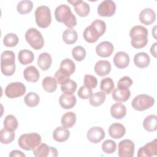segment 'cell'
<instances>
[{
	"label": "cell",
	"mask_w": 157,
	"mask_h": 157,
	"mask_svg": "<svg viewBox=\"0 0 157 157\" xmlns=\"http://www.w3.org/2000/svg\"><path fill=\"white\" fill-rule=\"evenodd\" d=\"M105 100V93L101 91L92 94L90 98V103L94 107H98L102 105Z\"/></svg>",
	"instance_id": "33"
},
{
	"label": "cell",
	"mask_w": 157,
	"mask_h": 157,
	"mask_svg": "<svg viewBox=\"0 0 157 157\" xmlns=\"http://www.w3.org/2000/svg\"><path fill=\"white\" fill-rule=\"evenodd\" d=\"M33 7V3L29 0H23L20 1L17 6V10L20 14L29 13Z\"/></svg>",
	"instance_id": "35"
},
{
	"label": "cell",
	"mask_w": 157,
	"mask_h": 157,
	"mask_svg": "<svg viewBox=\"0 0 157 157\" xmlns=\"http://www.w3.org/2000/svg\"><path fill=\"white\" fill-rule=\"evenodd\" d=\"M156 20V13L150 8H145L142 10L139 13L140 21L145 25H150Z\"/></svg>",
	"instance_id": "16"
},
{
	"label": "cell",
	"mask_w": 157,
	"mask_h": 157,
	"mask_svg": "<svg viewBox=\"0 0 157 157\" xmlns=\"http://www.w3.org/2000/svg\"><path fill=\"white\" fill-rule=\"evenodd\" d=\"M76 122V115L73 112H68L63 115L61 120L62 126L65 128H72Z\"/></svg>",
	"instance_id": "30"
},
{
	"label": "cell",
	"mask_w": 157,
	"mask_h": 157,
	"mask_svg": "<svg viewBox=\"0 0 157 157\" xmlns=\"http://www.w3.org/2000/svg\"><path fill=\"white\" fill-rule=\"evenodd\" d=\"M23 77L29 82H36L40 77L38 69L34 66H29L23 71Z\"/></svg>",
	"instance_id": "21"
},
{
	"label": "cell",
	"mask_w": 157,
	"mask_h": 157,
	"mask_svg": "<svg viewBox=\"0 0 157 157\" xmlns=\"http://www.w3.org/2000/svg\"><path fill=\"white\" fill-rule=\"evenodd\" d=\"M25 39L31 47L35 50H40L44 47V37L40 32L36 28H31L26 31Z\"/></svg>",
	"instance_id": "6"
},
{
	"label": "cell",
	"mask_w": 157,
	"mask_h": 157,
	"mask_svg": "<svg viewBox=\"0 0 157 157\" xmlns=\"http://www.w3.org/2000/svg\"><path fill=\"white\" fill-rule=\"evenodd\" d=\"M77 99L74 94H61L59 98V103L61 107L64 109H70L76 104Z\"/></svg>",
	"instance_id": "19"
},
{
	"label": "cell",
	"mask_w": 157,
	"mask_h": 157,
	"mask_svg": "<svg viewBox=\"0 0 157 157\" xmlns=\"http://www.w3.org/2000/svg\"><path fill=\"white\" fill-rule=\"evenodd\" d=\"M19 41L18 37L17 34L10 33L7 34L3 38V44L8 47H13L16 46Z\"/></svg>",
	"instance_id": "40"
},
{
	"label": "cell",
	"mask_w": 157,
	"mask_h": 157,
	"mask_svg": "<svg viewBox=\"0 0 157 157\" xmlns=\"http://www.w3.org/2000/svg\"><path fill=\"white\" fill-rule=\"evenodd\" d=\"M130 59L129 55L124 52L116 53L113 57V63L119 69H124L128 66Z\"/></svg>",
	"instance_id": "17"
},
{
	"label": "cell",
	"mask_w": 157,
	"mask_h": 157,
	"mask_svg": "<svg viewBox=\"0 0 157 157\" xmlns=\"http://www.w3.org/2000/svg\"><path fill=\"white\" fill-rule=\"evenodd\" d=\"M1 70L6 76L12 75L15 71V56L13 52L6 50L1 55Z\"/></svg>",
	"instance_id": "3"
},
{
	"label": "cell",
	"mask_w": 157,
	"mask_h": 157,
	"mask_svg": "<svg viewBox=\"0 0 157 157\" xmlns=\"http://www.w3.org/2000/svg\"><path fill=\"white\" fill-rule=\"evenodd\" d=\"M83 82L85 86L92 88H95L98 85L97 78L90 74H86L84 77Z\"/></svg>",
	"instance_id": "48"
},
{
	"label": "cell",
	"mask_w": 157,
	"mask_h": 157,
	"mask_svg": "<svg viewBox=\"0 0 157 157\" xmlns=\"http://www.w3.org/2000/svg\"><path fill=\"white\" fill-rule=\"evenodd\" d=\"M55 17L57 21L63 23L68 28L77 25V18L72 12L70 7L66 4L59 5L55 10Z\"/></svg>",
	"instance_id": "1"
},
{
	"label": "cell",
	"mask_w": 157,
	"mask_h": 157,
	"mask_svg": "<svg viewBox=\"0 0 157 157\" xmlns=\"http://www.w3.org/2000/svg\"><path fill=\"white\" fill-rule=\"evenodd\" d=\"M110 114L115 119H122L126 115V108L120 102L115 103L110 107Z\"/></svg>",
	"instance_id": "24"
},
{
	"label": "cell",
	"mask_w": 157,
	"mask_h": 157,
	"mask_svg": "<svg viewBox=\"0 0 157 157\" xmlns=\"http://www.w3.org/2000/svg\"><path fill=\"white\" fill-rule=\"evenodd\" d=\"M114 50L113 45L109 41H103L96 47V52L98 56L103 58L110 56Z\"/></svg>",
	"instance_id": "15"
},
{
	"label": "cell",
	"mask_w": 157,
	"mask_h": 157,
	"mask_svg": "<svg viewBox=\"0 0 157 157\" xmlns=\"http://www.w3.org/2000/svg\"><path fill=\"white\" fill-rule=\"evenodd\" d=\"M26 92L25 85L19 82H12L8 84L5 88V94L10 99L21 97Z\"/></svg>",
	"instance_id": "8"
},
{
	"label": "cell",
	"mask_w": 157,
	"mask_h": 157,
	"mask_svg": "<svg viewBox=\"0 0 157 157\" xmlns=\"http://www.w3.org/2000/svg\"><path fill=\"white\" fill-rule=\"evenodd\" d=\"M77 87V83L75 81L70 79L67 82L61 85V90L62 92L64 94H72L76 91Z\"/></svg>",
	"instance_id": "41"
},
{
	"label": "cell",
	"mask_w": 157,
	"mask_h": 157,
	"mask_svg": "<svg viewBox=\"0 0 157 157\" xmlns=\"http://www.w3.org/2000/svg\"><path fill=\"white\" fill-rule=\"evenodd\" d=\"M59 69L67 72L70 75H72L75 71V65L72 60L69 58H66L61 62Z\"/></svg>",
	"instance_id": "38"
},
{
	"label": "cell",
	"mask_w": 157,
	"mask_h": 157,
	"mask_svg": "<svg viewBox=\"0 0 157 157\" xmlns=\"http://www.w3.org/2000/svg\"><path fill=\"white\" fill-rule=\"evenodd\" d=\"M97 12L101 17H112L116 12V4L113 1L104 0L98 6Z\"/></svg>",
	"instance_id": "9"
},
{
	"label": "cell",
	"mask_w": 157,
	"mask_h": 157,
	"mask_svg": "<svg viewBox=\"0 0 157 157\" xmlns=\"http://www.w3.org/2000/svg\"><path fill=\"white\" fill-rule=\"evenodd\" d=\"M154 98L145 94H141L136 96L131 102L132 108L138 111L145 110L153 105Z\"/></svg>",
	"instance_id": "7"
},
{
	"label": "cell",
	"mask_w": 157,
	"mask_h": 157,
	"mask_svg": "<svg viewBox=\"0 0 157 157\" xmlns=\"http://www.w3.org/2000/svg\"><path fill=\"white\" fill-rule=\"evenodd\" d=\"M78 39L77 31L72 28L65 29L63 33V39L64 42L69 45L74 44Z\"/></svg>",
	"instance_id": "31"
},
{
	"label": "cell",
	"mask_w": 157,
	"mask_h": 157,
	"mask_svg": "<svg viewBox=\"0 0 157 157\" xmlns=\"http://www.w3.org/2000/svg\"><path fill=\"white\" fill-rule=\"evenodd\" d=\"M144 128L148 132L155 131L157 129V117L156 115H150L145 118L143 121Z\"/></svg>",
	"instance_id": "29"
},
{
	"label": "cell",
	"mask_w": 157,
	"mask_h": 157,
	"mask_svg": "<svg viewBox=\"0 0 157 157\" xmlns=\"http://www.w3.org/2000/svg\"><path fill=\"white\" fill-rule=\"evenodd\" d=\"M52 63L51 55L47 52H43L38 56L37 65L42 71L48 70L51 66Z\"/></svg>",
	"instance_id": "26"
},
{
	"label": "cell",
	"mask_w": 157,
	"mask_h": 157,
	"mask_svg": "<svg viewBox=\"0 0 157 157\" xmlns=\"http://www.w3.org/2000/svg\"><path fill=\"white\" fill-rule=\"evenodd\" d=\"M126 128L124 125L119 123L112 124L109 128V136L113 139H120L124 136Z\"/></svg>",
	"instance_id": "18"
},
{
	"label": "cell",
	"mask_w": 157,
	"mask_h": 157,
	"mask_svg": "<svg viewBox=\"0 0 157 157\" xmlns=\"http://www.w3.org/2000/svg\"><path fill=\"white\" fill-rule=\"evenodd\" d=\"M40 101L39 95L34 92L28 93L24 98V102L29 107H34L38 105Z\"/></svg>",
	"instance_id": "37"
},
{
	"label": "cell",
	"mask_w": 157,
	"mask_h": 157,
	"mask_svg": "<svg viewBox=\"0 0 157 157\" xmlns=\"http://www.w3.org/2000/svg\"><path fill=\"white\" fill-rule=\"evenodd\" d=\"M67 2L74 6V10L78 16L83 17L87 16L89 14L90 7L89 4L86 2L82 0L67 1Z\"/></svg>",
	"instance_id": "14"
},
{
	"label": "cell",
	"mask_w": 157,
	"mask_h": 157,
	"mask_svg": "<svg viewBox=\"0 0 157 157\" xmlns=\"http://www.w3.org/2000/svg\"><path fill=\"white\" fill-rule=\"evenodd\" d=\"M131 45L137 49L145 47L148 43V30L141 25L133 26L129 31Z\"/></svg>",
	"instance_id": "2"
},
{
	"label": "cell",
	"mask_w": 157,
	"mask_h": 157,
	"mask_svg": "<svg viewBox=\"0 0 157 157\" xmlns=\"http://www.w3.org/2000/svg\"><path fill=\"white\" fill-rule=\"evenodd\" d=\"M135 145L130 139H124L118 144V155L120 157H132L134 156Z\"/></svg>",
	"instance_id": "10"
},
{
	"label": "cell",
	"mask_w": 157,
	"mask_h": 157,
	"mask_svg": "<svg viewBox=\"0 0 157 157\" xmlns=\"http://www.w3.org/2000/svg\"><path fill=\"white\" fill-rule=\"evenodd\" d=\"M70 136V132L67 128L63 126L57 127L53 132V138L58 142H63L67 140Z\"/></svg>",
	"instance_id": "25"
},
{
	"label": "cell",
	"mask_w": 157,
	"mask_h": 157,
	"mask_svg": "<svg viewBox=\"0 0 157 157\" xmlns=\"http://www.w3.org/2000/svg\"><path fill=\"white\" fill-rule=\"evenodd\" d=\"M70 76L69 74L59 69L55 72L54 78L58 83L62 85L70 80Z\"/></svg>",
	"instance_id": "44"
},
{
	"label": "cell",
	"mask_w": 157,
	"mask_h": 157,
	"mask_svg": "<svg viewBox=\"0 0 157 157\" xmlns=\"http://www.w3.org/2000/svg\"><path fill=\"white\" fill-rule=\"evenodd\" d=\"M34 55L33 53L29 50H21L18 52V59L20 64L26 65L33 63L34 61Z\"/></svg>",
	"instance_id": "28"
},
{
	"label": "cell",
	"mask_w": 157,
	"mask_h": 157,
	"mask_svg": "<svg viewBox=\"0 0 157 157\" xmlns=\"http://www.w3.org/2000/svg\"><path fill=\"white\" fill-rule=\"evenodd\" d=\"M157 155V140L155 139L150 142L140 147L137 151L138 157H150Z\"/></svg>",
	"instance_id": "12"
},
{
	"label": "cell",
	"mask_w": 157,
	"mask_h": 157,
	"mask_svg": "<svg viewBox=\"0 0 157 157\" xmlns=\"http://www.w3.org/2000/svg\"><path fill=\"white\" fill-rule=\"evenodd\" d=\"M41 136L37 133L23 134L18 139V145L25 150H33L41 142Z\"/></svg>",
	"instance_id": "4"
},
{
	"label": "cell",
	"mask_w": 157,
	"mask_h": 157,
	"mask_svg": "<svg viewBox=\"0 0 157 157\" xmlns=\"http://www.w3.org/2000/svg\"><path fill=\"white\" fill-rule=\"evenodd\" d=\"M83 36L84 39L89 43L96 42L101 37L98 31L91 25L85 28Z\"/></svg>",
	"instance_id": "20"
},
{
	"label": "cell",
	"mask_w": 157,
	"mask_h": 157,
	"mask_svg": "<svg viewBox=\"0 0 157 157\" xmlns=\"http://www.w3.org/2000/svg\"><path fill=\"white\" fill-rule=\"evenodd\" d=\"M92 89L86 86H82L78 90L77 94L78 97L82 99H87L92 95Z\"/></svg>",
	"instance_id": "46"
},
{
	"label": "cell",
	"mask_w": 157,
	"mask_h": 157,
	"mask_svg": "<svg viewBox=\"0 0 157 157\" xmlns=\"http://www.w3.org/2000/svg\"><path fill=\"white\" fill-rule=\"evenodd\" d=\"M18 122L16 117L13 115H8L4 120V127L11 131H15L17 129Z\"/></svg>",
	"instance_id": "39"
},
{
	"label": "cell",
	"mask_w": 157,
	"mask_h": 157,
	"mask_svg": "<svg viewBox=\"0 0 157 157\" xmlns=\"http://www.w3.org/2000/svg\"><path fill=\"white\" fill-rule=\"evenodd\" d=\"M134 64L139 68H145L149 66L150 58L149 55L145 52H139L134 56Z\"/></svg>",
	"instance_id": "23"
},
{
	"label": "cell",
	"mask_w": 157,
	"mask_h": 157,
	"mask_svg": "<svg viewBox=\"0 0 157 157\" xmlns=\"http://www.w3.org/2000/svg\"><path fill=\"white\" fill-rule=\"evenodd\" d=\"M9 156L10 157H14V156H20V157H25L26 155L21 151L18 150H12L9 153Z\"/></svg>",
	"instance_id": "49"
},
{
	"label": "cell",
	"mask_w": 157,
	"mask_h": 157,
	"mask_svg": "<svg viewBox=\"0 0 157 157\" xmlns=\"http://www.w3.org/2000/svg\"><path fill=\"white\" fill-rule=\"evenodd\" d=\"M91 25L98 31L101 36L105 33L106 30V24L103 20L99 19L95 20L91 23Z\"/></svg>",
	"instance_id": "47"
},
{
	"label": "cell",
	"mask_w": 157,
	"mask_h": 157,
	"mask_svg": "<svg viewBox=\"0 0 157 157\" xmlns=\"http://www.w3.org/2000/svg\"><path fill=\"white\" fill-rule=\"evenodd\" d=\"M94 71L99 76H105L111 71L110 63L107 60L98 61L94 65Z\"/></svg>",
	"instance_id": "22"
},
{
	"label": "cell",
	"mask_w": 157,
	"mask_h": 157,
	"mask_svg": "<svg viewBox=\"0 0 157 157\" xmlns=\"http://www.w3.org/2000/svg\"><path fill=\"white\" fill-rule=\"evenodd\" d=\"M43 89L48 93L54 92L57 88V82L53 77L48 76L42 80V82Z\"/></svg>",
	"instance_id": "32"
},
{
	"label": "cell",
	"mask_w": 157,
	"mask_h": 157,
	"mask_svg": "<svg viewBox=\"0 0 157 157\" xmlns=\"http://www.w3.org/2000/svg\"><path fill=\"white\" fill-rule=\"evenodd\" d=\"M36 23L41 28L48 27L52 22L51 12L50 8L47 6H40L35 11Z\"/></svg>",
	"instance_id": "5"
},
{
	"label": "cell",
	"mask_w": 157,
	"mask_h": 157,
	"mask_svg": "<svg viewBox=\"0 0 157 157\" xmlns=\"http://www.w3.org/2000/svg\"><path fill=\"white\" fill-rule=\"evenodd\" d=\"M131 96V91L129 89L121 90L118 88L114 89L112 92V98L117 102H126Z\"/></svg>",
	"instance_id": "27"
},
{
	"label": "cell",
	"mask_w": 157,
	"mask_h": 157,
	"mask_svg": "<svg viewBox=\"0 0 157 157\" xmlns=\"http://www.w3.org/2000/svg\"><path fill=\"white\" fill-rule=\"evenodd\" d=\"M117 148V144L112 140H106L102 144V151L107 154H112L114 153Z\"/></svg>",
	"instance_id": "43"
},
{
	"label": "cell",
	"mask_w": 157,
	"mask_h": 157,
	"mask_svg": "<svg viewBox=\"0 0 157 157\" xmlns=\"http://www.w3.org/2000/svg\"><path fill=\"white\" fill-rule=\"evenodd\" d=\"M72 55L77 61H82L86 56V50L82 46H76L72 50Z\"/></svg>",
	"instance_id": "42"
},
{
	"label": "cell",
	"mask_w": 157,
	"mask_h": 157,
	"mask_svg": "<svg viewBox=\"0 0 157 157\" xmlns=\"http://www.w3.org/2000/svg\"><path fill=\"white\" fill-rule=\"evenodd\" d=\"M115 85L113 80L110 77H105L101 80L100 89L102 91L109 94L114 89Z\"/></svg>",
	"instance_id": "36"
},
{
	"label": "cell",
	"mask_w": 157,
	"mask_h": 157,
	"mask_svg": "<svg viewBox=\"0 0 157 157\" xmlns=\"http://www.w3.org/2000/svg\"><path fill=\"white\" fill-rule=\"evenodd\" d=\"M86 137L90 142L93 144H98L104 139L105 132L101 127L94 126L88 131Z\"/></svg>",
	"instance_id": "13"
},
{
	"label": "cell",
	"mask_w": 157,
	"mask_h": 157,
	"mask_svg": "<svg viewBox=\"0 0 157 157\" xmlns=\"http://www.w3.org/2000/svg\"><path fill=\"white\" fill-rule=\"evenodd\" d=\"M33 154L36 157H56L58 156V151L55 148L49 147L45 143H42L33 150Z\"/></svg>",
	"instance_id": "11"
},
{
	"label": "cell",
	"mask_w": 157,
	"mask_h": 157,
	"mask_svg": "<svg viewBox=\"0 0 157 157\" xmlns=\"http://www.w3.org/2000/svg\"><path fill=\"white\" fill-rule=\"evenodd\" d=\"M0 134L1 142L4 144H8L11 143L14 140L15 136L14 131H11L5 128L1 130Z\"/></svg>",
	"instance_id": "34"
},
{
	"label": "cell",
	"mask_w": 157,
	"mask_h": 157,
	"mask_svg": "<svg viewBox=\"0 0 157 157\" xmlns=\"http://www.w3.org/2000/svg\"><path fill=\"white\" fill-rule=\"evenodd\" d=\"M132 80L128 76H124L121 78L117 83V88L121 90H126L132 85Z\"/></svg>",
	"instance_id": "45"
},
{
	"label": "cell",
	"mask_w": 157,
	"mask_h": 157,
	"mask_svg": "<svg viewBox=\"0 0 157 157\" xmlns=\"http://www.w3.org/2000/svg\"><path fill=\"white\" fill-rule=\"evenodd\" d=\"M156 44L157 42H155L150 48V53H151V55H153L155 58L156 57Z\"/></svg>",
	"instance_id": "50"
}]
</instances>
